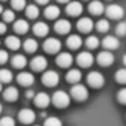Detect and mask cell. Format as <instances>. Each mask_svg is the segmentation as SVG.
Here are the masks:
<instances>
[{
    "label": "cell",
    "mask_w": 126,
    "mask_h": 126,
    "mask_svg": "<svg viewBox=\"0 0 126 126\" xmlns=\"http://www.w3.org/2000/svg\"><path fill=\"white\" fill-rule=\"evenodd\" d=\"M58 81H60V76L54 71H46L42 75V83H44V85L54 87L56 84H58Z\"/></svg>",
    "instance_id": "3"
},
{
    "label": "cell",
    "mask_w": 126,
    "mask_h": 126,
    "mask_svg": "<svg viewBox=\"0 0 126 126\" xmlns=\"http://www.w3.org/2000/svg\"><path fill=\"white\" fill-rule=\"evenodd\" d=\"M77 64L83 68H88L94 64V56L88 52H81L77 56Z\"/></svg>",
    "instance_id": "8"
},
{
    "label": "cell",
    "mask_w": 126,
    "mask_h": 126,
    "mask_svg": "<svg viewBox=\"0 0 126 126\" xmlns=\"http://www.w3.org/2000/svg\"><path fill=\"white\" fill-rule=\"evenodd\" d=\"M11 64H12V66H14V68L20 69V68H25V66H26V64H27V60H26L25 56L16 54V56H14V57H12Z\"/></svg>",
    "instance_id": "23"
},
{
    "label": "cell",
    "mask_w": 126,
    "mask_h": 126,
    "mask_svg": "<svg viewBox=\"0 0 126 126\" xmlns=\"http://www.w3.org/2000/svg\"><path fill=\"white\" fill-rule=\"evenodd\" d=\"M85 45H87V47H90V49H96V47L99 46V39L96 38V37L91 35L85 39Z\"/></svg>",
    "instance_id": "31"
},
{
    "label": "cell",
    "mask_w": 126,
    "mask_h": 126,
    "mask_svg": "<svg viewBox=\"0 0 126 126\" xmlns=\"http://www.w3.org/2000/svg\"><path fill=\"white\" fill-rule=\"evenodd\" d=\"M87 81H88V84H90L91 87L99 88V87H102V85L104 84V77H103V75H102V73L94 71V72H90V73H88Z\"/></svg>",
    "instance_id": "4"
},
{
    "label": "cell",
    "mask_w": 126,
    "mask_h": 126,
    "mask_svg": "<svg viewBox=\"0 0 126 126\" xmlns=\"http://www.w3.org/2000/svg\"><path fill=\"white\" fill-rule=\"evenodd\" d=\"M71 96H73V99H76V100H85L88 96V91L83 84L76 83L71 88Z\"/></svg>",
    "instance_id": "2"
},
{
    "label": "cell",
    "mask_w": 126,
    "mask_h": 126,
    "mask_svg": "<svg viewBox=\"0 0 126 126\" xmlns=\"http://www.w3.org/2000/svg\"><path fill=\"white\" fill-rule=\"evenodd\" d=\"M6 45H7V47H10L11 50H18L20 47V45H22V42H20V39L18 38V37L10 35V37H7V39H6Z\"/></svg>",
    "instance_id": "22"
},
{
    "label": "cell",
    "mask_w": 126,
    "mask_h": 126,
    "mask_svg": "<svg viewBox=\"0 0 126 126\" xmlns=\"http://www.w3.org/2000/svg\"><path fill=\"white\" fill-rule=\"evenodd\" d=\"M102 44H103V46L106 47L107 50H115V49L119 47V41H118V38L117 37H111V35L106 37Z\"/></svg>",
    "instance_id": "17"
},
{
    "label": "cell",
    "mask_w": 126,
    "mask_h": 126,
    "mask_svg": "<svg viewBox=\"0 0 126 126\" xmlns=\"http://www.w3.org/2000/svg\"><path fill=\"white\" fill-rule=\"evenodd\" d=\"M0 112H1V104H0Z\"/></svg>",
    "instance_id": "47"
},
{
    "label": "cell",
    "mask_w": 126,
    "mask_h": 126,
    "mask_svg": "<svg viewBox=\"0 0 126 126\" xmlns=\"http://www.w3.org/2000/svg\"><path fill=\"white\" fill-rule=\"evenodd\" d=\"M56 63H57L61 68H68V66H71L72 63H73V57H72L69 53L64 52V53H60V54L57 56Z\"/></svg>",
    "instance_id": "10"
},
{
    "label": "cell",
    "mask_w": 126,
    "mask_h": 126,
    "mask_svg": "<svg viewBox=\"0 0 126 126\" xmlns=\"http://www.w3.org/2000/svg\"><path fill=\"white\" fill-rule=\"evenodd\" d=\"M96 60H98L99 65L109 66V65H111V64L114 63V54H112L111 52H109V50H103V52H100L98 54Z\"/></svg>",
    "instance_id": "7"
},
{
    "label": "cell",
    "mask_w": 126,
    "mask_h": 126,
    "mask_svg": "<svg viewBox=\"0 0 126 126\" xmlns=\"http://www.w3.org/2000/svg\"><path fill=\"white\" fill-rule=\"evenodd\" d=\"M77 29L81 33H90L94 29V22L90 18H81V19L77 20Z\"/></svg>",
    "instance_id": "14"
},
{
    "label": "cell",
    "mask_w": 126,
    "mask_h": 126,
    "mask_svg": "<svg viewBox=\"0 0 126 126\" xmlns=\"http://www.w3.org/2000/svg\"><path fill=\"white\" fill-rule=\"evenodd\" d=\"M115 31H117V35H119V37L126 35V22H119L118 23Z\"/></svg>",
    "instance_id": "34"
},
{
    "label": "cell",
    "mask_w": 126,
    "mask_h": 126,
    "mask_svg": "<svg viewBox=\"0 0 126 126\" xmlns=\"http://www.w3.org/2000/svg\"><path fill=\"white\" fill-rule=\"evenodd\" d=\"M38 4H46V3H49V0H35Z\"/></svg>",
    "instance_id": "42"
},
{
    "label": "cell",
    "mask_w": 126,
    "mask_h": 126,
    "mask_svg": "<svg viewBox=\"0 0 126 126\" xmlns=\"http://www.w3.org/2000/svg\"><path fill=\"white\" fill-rule=\"evenodd\" d=\"M60 15V8L57 6H47L45 8V16L47 19H56Z\"/></svg>",
    "instance_id": "26"
},
{
    "label": "cell",
    "mask_w": 126,
    "mask_h": 126,
    "mask_svg": "<svg viewBox=\"0 0 126 126\" xmlns=\"http://www.w3.org/2000/svg\"><path fill=\"white\" fill-rule=\"evenodd\" d=\"M109 29H110V23H109L107 19L98 20V23H96V30H98L99 33H106Z\"/></svg>",
    "instance_id": "30"
},
{
    "label": "cell",
    "mask_w": 126,
    "mask_h": 126,
    "mask_svg": "<svg viewBox=\"0 0 126 126\" xmlns=\"http://www.w3.org/2000/svg\"><path fill=\"white\" fill-rule=\"evenodd\" d=\"M1 14H3L4 22H12V20H14V18H15L14 11H11V10H6V11H3Z\"/></svg>",
    "instance_id": "36"
},
{
    "label": "cell",
    "mask_w": 126,
    "mask_h": 126,
    "mask_svg": "<svg viewBox=\"0 0 126 126\" xmlns=\"http://www.w3.org/2000/svg\"><path fill=\"white\" fill-rule=\"evenodd\" d=\"M7 31V26H6V23H3V22H0V34H3V33H6Z\"/></svg>",
    "instance_id": "40"
},
{
    "label": "cell",
    "mask_w": 126,
    "mask_h": 126,
    "mask_svg": "<svg viewBox=\"0 0 126 126\" xmlns=\"http://www.w3.org/2000/svg\"><path fill=\"white\" fill-rule=\"evenodd\" d=\"M118 100L122 104H126V88H122V90L118 91Z\"/></svg>",
    "instance_id": "38"
},
{
    "label": "cell",
    "mask_w": 126,
    "mask_h": 126,
    "mask_svg": "<svg viewBox=\"0 0 126 126\" xmlns=\"http://www.w3.org/2000/svg\"><path fill=\"white\" fill-rule=\"evenodd\" d=\"M66 81L72 83V84H76V83L80 81V79H81V72L79 71V69H71V71L66 73Z\"/></svg>",
    "instance_id": "20"
},
{
    "label": "cell",
    "mask_w": 126,
    "mask_h": 126,
    "mask_svg": "<svg viewBox=\"0 0 126 126\" xmlns=\"http://www.w3.org/2000/svg\"><path fill=\"white\" fill-rule=\"evenodd\" d=\"M88 10H90V12H91L92 15H100L102 12L104 11V7H103V4H102L100 1H98V0H94L92 3L90 4Z\"/></svg>",
    "instance_id": "25"
},
{
    "label": "cell",
    "mask_w": 126,
    "mask_h": 126,
    "mask_svg": "<svg viewBox=\"0 0 126 126\" xmlns=\"http://www.w3.org/2000/svg\"><path fill=\"white\" fill-rule=\"evenodd\" d=\"M0 91H1V83H0Z\"/></svg>",
    "instance_id": "46"
},
{
    "label": "cell",
    "mask_w": 126,
    "mask_h": 126,
    "mask_svg": "<svg viewBox=\"0 0 126 126\" xmlns=\"http://www.w3.org/2000/svg\"><path fill=\"white\" fill-rule=\"evenodd\" d=\"M30 65H31V68H33L34 71L41 72L47 66V61H46V58L42 57V56H37V57H34L33 60H31Z\"/></svg>",
    "instance_id": "12"
},
{
    "label": "cell",
    "mask_w": 126,
    "mask_h": 126,
    "mask_svg": "<svg viewBox=\"0 0 126 126\" xmlns=\"http://www.w3.org/2000/svg\"><path fill=\"white\" fill-rule=\"evenodd\" d=\"M3 1H4V0H3Z\"/></svg>",
    "instance_id": "49"
},
{
    "label": "cell",
    "mask_w": 126,
    "mask_h": 126,
    "mask_svg": "<svg viewBox=\"0 0 126 126\" xmlns=\"http://www.w3.org/2000/svg\"><path fill=\"white\" fill-rule=\"evenodd\" d=\"M18 118H19V121L22 123H31V122H34V119H35V112H34L33 110H30V109H23V110L19 111Z\"/></svg>",
    "instance_id": "9"
},
{
    "label": "cell",
    "mask_w": 126,
    "mask_h": 126,
    "mask_svg": "<svg viewBox=\"0 0 126 126\" xmlns=\"http://www.w3.org/2000/svg\"><path fill=\"white\" fill-rule=\"evenodd\" d=\"M8 61V53L6 50H0V64H6Z\"/></svg>",
    "instance_id": "39"
},
{
    "label": "cell",
    "mask_w": 126,
    "mask_h": 126,
    "mask_svg": "<svg viewBox=\"0 0 126 126\" xmlns=\"http://www.w3.org/2000/svg\"><path fill=\"white\" fill-rule=\"evenodd\" d=\"M14 30L16 31L18 34H25L29 31V23L23 19H19L14 23Z\"/></svg>",
    "instance_id": "24"
},
{
    "label": "cell",
    "mask_w": 126,
    "mask_h": 126,
    "mask_svg": "<svg viewBox=\"0 0 126 126\" xmlns=\"http://www.w3.org/2000/svg\"><path fill=\"white\" fill-rule=\"evenodd\" d=\"M33 31H34V34H35V35H38V37H45L47 33H49V27H47L46 23L38 22V23H35V25H34Z\"/></svg>",
    "instance_id": "19"
},
{
    "label": "cell",
    "mask_w": 126,
    "mask_h": 126,
    "mask_svg": "<svg viewBox=\"0 0 126 126\" xmlns=\"http://www.w3.org/2000/svg\"><path fill=\"white\" fill-rule=\"evenodd\" d=\"M123 64H125V65H126V54L123 56Z\"/></svg>",
    "instance_id": "44"
},
{
    "label": "cell",
    "mask_w": 126,
    "mask_h": 126,
    "mask_svg": "<svg viewBox=\"0 0 126 126\" xmlns=\"http://www.w3.org/2000/svg\"><path fill=\"white\" fill-rule=\"evenodd\" d=\"M44 126H63V122L56 117H50V118H46Z\"/></svg>",
    "instance_id": "33"
},
{
    "label": "cell",
    "mask_w": 126,
    "mask_h": 126,
    "mask_svg": "<svg viewBox=\"0 0 126 126\" xmlns=\"http://www.w3.org/2000/svg\"><path fill=\"white\" fill-rule=\"evenodd\" d=\"M44 49H45V52L50 53V54H54V53H57L61 49V42L57 38H47L44 42Z\"/></svg>",
    "instance_id": "5"
},
{
    "label": "cell",
    "mask_w": 126,
    "mask_h": 126,
    "mask_svg": "<svg viewBox=\"0 0 126 126\" xmlns=\"http://www.w3.org/2000/svg\"><path fill=\"white\" fill-rule=\"evenodd\" d=\"M34 103H35V106L45 109L50 104V96L45 92H39L37 95H34Z\"/></svg>",
    "instance_id": "11"
},
{
    "label": "cell",
    "mask_w": 126,
    "mask_h": 126,
    "mask_svg": "<svg viewBox=\"0 0 126 126\" xmlns=\"http://www.w3.org/2000/svg\"><path fill=\"white\" fill-rule=\"evenodd\" d=\"M11 6L14 10H23L26 7V0H11Z\"/></svg>",
    "instance_id": "35"
},
{
    "label": "cell",
    "mask_w": 126,
    "mask_h": 126,
    "mask_svg": "<svg viewBox=\"0 0 126 126\" xmlns=\"http://www.w3.org/2000/svg\"><path fill=\"white\" fill-rule=\"evenodd\" d=\"M65 11H66V14L71 15V16H77V15H80L83 12V6L79 1H71V3H68Z\"/></svg>",
    "instance_id": "13"
},
{
    "label": "cell",
    "mask_w": 126,
    "mask_h": 126,
    "mask_svg": "<svg viewBox=\"0 0 126 126\" xmlns=\"http://www.w3.org/2000/svg\"><path fill=\"white\" fill-rule=\"evenodd\" d=\"M3 96H4V99L8 100V102H15L18 98H19V91H18V88H15V87H8V88L4 90Z\"/></svg>",
    "instance_id": "18"
},
{
    "label": "cell",
    "mask_w": 126,
    "mask_h": 126,
    "mask_svg": "<svg viewBox=\"0 0 126 126\" xmlns=\"http://www.w3.org/2000/svg\"><path fill=\"white\" fill-rule=\"evenodd\" d=\"M1 12H3V7L0 6V14H1Z\"/></svg>",
    "instance_id": "45"
},
{
    "label": "cell",
    "mask_w": 126,
    "mask_h": 126,
    "mask_svg": "<svg viewBox=\"0 0 126 126\" xmlns=\"http://www.w3.org/2000/svg\"><path fill=\"white\" fill-rule=\"evenodd\" d=\"M83 41L81 38H80L79 35H76V34H73V35L68 37V39H66V45H68V47H71V49H79L80 46H81Z\"/></svg>",
    "instance_id": "21"
},
{
    "label": "cell",
    "mask_w": 126,
    "mask_h": 126,
    "mask_svg": "<svg viewBox=\"0 0 126 126\" xmlns=\"http://www.w3.org/2000/svg\"><path fill=\"white\" fill-rule=\"evenodd\" d=\"M23 47H25V50H26L27 53H33V52H35V50L38 49V44H37L35 39L29 38V39H26V41H25Z\"/></svg>",
    "instance_id": "27"
},
{
    "label": "cell",
    "mask_w": 126,
    "mask_h": 126,
    "mask_svg": "<svg viewBox=\"0 0 126 126\" xmlns=\"http://www.w3.org/2000/svg\"><path fill=\"white\" fill-rule=\"evenodd\" d=\"M57 1H60V3H68L69 0H57Z\"/></svg>",
    "instance_id": "43"
},
{
    "label": "cell",
    "mask_w": 126,
    "mask_h": 126,
    "mask_svg": "<svg viewBox=\"0 0 126 126\" xmlns=\"http://www.w3.org/2000/svg\"><path fill=\"white\" fill-rule=\"evenodd\" d=\"M16 80H18V83H19L20 85L27 87V85H31L34 83V76L30 73V72H20V73L18 75Z\"/></svg>",
    "instance_id": "15"
},
{
    "label": "cell",
    "mask_w": 126,
    "mask_h": 126,
    "mask_svg": "<svg viewBox=\"0 0 126 126\" xmlns=\"http://www.w3.org/2000/svg\"><path fill=\"white\" fill-rule=\"evenodd\" d=\"M35 126H39V125H35Z\"/></svg>",
    "instance_id": "48"
},
{
    "label": "cell",
    "mask_w": 126,
    "mask_h": 126,
    "mask_svg": "<svg viewBox=\"0 0 126 126\" xmlns=\"http://www.w3.org/2000/svg\"><path fill=\"white\" fill-rule=\"evenodd\" d=\"M12 80V73L8 69H0V83H10Z\"/></svg>",
    "instance_id": "29"
},
{
    "label": "cell",
    "mask_w": 126,
    "mask_h": 126,
    "mask_svg": "<svg viewBox=\"0 0 126 126\" xmlns=\"http://www.w3.org/2000/svg\"><path fill=\"white\" fill-rule=\"evenodd\" d=\"M26 15H27L30 19H35L39 15V10L35 4H30V6L26 7Z\"/></svg>",
    "instance_id": "28"
},
{
    "label": "cell",
    "mask_w": 126,
    "mask_h": 126,
    "mask_svg": "<svg viewBox=\"0 0 126 126\" xmlns=\"http://www.w3.org/2000/svg\"><path fill=\"white\" fill-rule=\"evenodd\" d=\"M54 30L57 31L58 34H68L69 31H71V23L66 19H60V20L56 22Z\"/></svg>",
    "instance_id": "16"
},
{
    "label": "cell",
    "mask_w": 126,
    "mask_h": 126,
    "mask_svg": "<svg viewBox=\"0 0 126 126\" xmlns=\"http://www.w3.org/2000/svg\"><path fill=\"white\" fill-rule=\"evenodd\" d=\"M115 80L121 84H126V68L119 69V71L115 73Z\"/></svg>",
    "instance_id": "32"
},
{
    "label": "cell",
    "mask_w": 126,
    "mask_h": 126,
    "mask_svg": "<svg viewBox=\"0 0 126 126\" xmlns=\"http://www.w3.org/2000/svg\"><path fill=\"white\" fill-rule=\"evenodd\" d=\"M0 126H15V121L11 117H3L0 119Z\"/></svg>",
    "instance_id": "37"
},
{
    "label": "cell",
    "mask_w": 126,
    "mask_h": 126,
    "mask_svg": "<svg viewBox=\"0 0 126 126\" xmlns=\"http://www.w3.org/2000/svg\"><path fill=\"white\" fill-rule=\"evenodd\" d=\"M34 95H35V94H34V91H27V92H26V96H27V98H34Z\"/></svg>",
    "instance_id": "41"
},
{
    "label": "cell",
    "mask_w": 126,
    "mask_h": 126,
    "mask_svg": "<svg viewBox=\"0 0 126 126\" xmlns=\"http://www.w3.org/2000/svg\"><path fill=\"white\" fill-rule=\"evenodd\" d=\"M50 102H53V104H54L56 107H58V109H64V107H66L71 103V98H69V95L66 92H64V91H56V92L53 94Z\"/></svg>",
    "instance_id": "1"
},
{
    "label": "cell",
    "mask_w": 126,
    "mask_h": 126,
    "mask_svg": "<svg viewBox=\"0 0 126 126\" xmlns=\"http://www.w3.org/2000/svg\"><path fill=\"white\" fill-rule=\"evenodd\" d=\"M106 14L111 19H121L123 16V14H125V10L121 6H118V4H110L106 8Z\"/></svg>",
    "instance_id": "6"
}]
</instances>
